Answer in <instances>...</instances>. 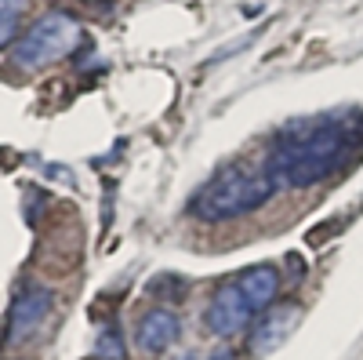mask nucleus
I'll return each mask as SVG.
<instances>
[{
	"mask_svg": "<svg viewBox=\"0 0 363 360\" xmlns=\"http://www.w3.org/2000/svg\"><path fill=\"white\" fill-rule=\"evenodd\" d=\"M356 138L359 131L349 120H338V116L291 124L272 142L265 171L277 182V190L316 186L349 164V157L356 153Z\"/></svg>",
	"mask_w": 363,
	"mask_h": 360,
	"instance_id": "f257e3e1",
	"label": "nucleus"
},
{
	"mask_svg": "<svg viewBox=\"0 0 363 360\" xmlns=\"http://www.w3.org/2000/svg\"><path fill=\"white\" fill-rule=\"evenodd\" d=\"M277 193V182L269 178L265 168H244V164H229L222 168L211 182L193 197L189 212L200 222H229L240 215H251L258 207H265Z\"/></svg>",
	"mask_w": 363,
	"mask_h": 360,
	"instance_id": "f03ea898",
	"label": "nucleus"
},
{
	"mask_svg": "<svg viewBox=\"0 0 363 360\" xmlns=\"http://www.w3.org/2000/svg\"><path fill=\"white\" fill-rule=\"evenodd\" d=\"M80 40H84V29L73 15H62V11L44 15L15 40V66L44 70L51 62H62L66 55L80 48Z\"/></svg>",
	"mask_w": 363,
	"mask_h": 360,
	"instance_id": "7ed1b4c3",
	"label": "nucleus"
},
{
	"mask_svg": "<svg viewBox=\"0 0 363 360\" xmlns=\"http://www.w3.org/2000/svg\"><path fill=\"white\" fill-rule=\"evenodd\" d=\"M51 306H55V295L40 284H29L18 291L15 298V306L8 313V346H22V342H33L40 332H44V324L51 317Z\"/></svg>",
	"mask_w": 363,
	"mask_h": 360,
	"instance_id": "20e7f679",
	"label": "nucleus"
},
{
	"mask_svg": "<svg viewBox=\"0 0 363 360\" xmlns=\"http://www.w3.org/2000/svg\"><path fill=\"white\" fill-rule=\"evenodd\" d=\"M301 320V306L298 302H287V306H277V310H265V317L255 324V332L247 339V349L255 356H269V353H277L291 335H294V327Z\"/></svg>",
	"mask_w": 363,
	"mask_h": 360,
	"instance_id": "39448f33",
	"label": "nucleus"
},
{
	"mask_svg": "<svg viewBox=\"0 0 363 360\" xmlns=\"http://www.w3.org/2000/svg\"><path fill=\"white\" fill-rule=\"evenodd\" d=\"M251 306L244 302V295H240L236 284H222L215 295H211V306H207V327L215 335H236L244 332V327L251 324Z\"/></svg>",
	"mask_w": 363,
	"mask_h": 360,
	"instance_id": "423d86ee",
	"label": "nucleus"
},
{
	"mask_svg": "<svg viewBox=\"0 0 363 360\" xmlns=\"http://www.w3.org/2000/svg\"><path fill=\"white\" fill-rule=\"evenodd\" d=\"M178 335H182L178 313L157 306V310H149V313L138 320V335H135V339H138V349H142V353H167V349L178 342Z\"/></svg>",
	"mask_w": 363,
	"mask_h": 360,
	"instance_id": "0eeeda50",
	"label": "nucleus"
},
{
	"mask_svg": "<svg viewBox=\"0 0 363 360\" xmlns=\"http://www.w3.org/2000/svg\"><path fill=\"white\" fill-rule=\"evenodd\" d=\"M233 284L240 288V295H244V302L251 306V313H265L272 306V298H277V291H280V273H277V266L262 262V266L244 269Z\"/></svg>",
	"mask_w": 363,
	"mask_h": 360,
	"instance_id": "6e6552de",
	"label": "nucleus"
},
{
	"mask_svg": "<svg viewBox=\"0 0 363 360\" xmlns=\"http://www.w3.org/2000/svg\"><path fill=\"white\" fill-rule=\"evenodd\" d=\"M29 11V0H0V48H8L18 33V18Z\"/></svg>",
	"mask_w": 363,
	"mask_h": 360,
	"instance_id": "1a4fd4ad",
	"label": "nucleus"
},
{
	"mask_svg": "<svg viewBox=\"0 0 363 360\" xmlns=\"http://www.w3.org/2000/svg\"><path fill=\"white\" fill-rule=\"evenodd\" d=\"M95 353L106 356V360H124V356H128V349H124V342H120V332H116V327H106V332L99 335Z\"/></svg>",
	"mask_w": 363,
	"mask_h": 360,
	"instance_id": "9d476101",
	"label": "nucleus"
},
{
	"mask_svg": "<svg viewBox=\"0 0 363 360\" xmlns=\"http://www.w3.org/2000/svg\"><path fill=\"white\" fill-rule=\"evenodd\" d=\"M211 360H233V353H229V349H218V353L211 356Z\"/></svg>",
	"mask_w": 363,
	"mask_h": 360,
	"instance_id": "9b49d317",
	"label": "nucleus"
},
{
	"mask_svg": "<svg viewBox=\"0 0 363 360\" xmlns=\"http://www.w3.org/2000/svg\"><path fill=\"white\" fill-rule=\"evenodd\" d=\"M84 4H113V0H84Z\"/></svg>",
	"mask_w": 363,
	"mask_h": 360,
	"instance_id": "f8f14e48",
	"label": "nucleus"
},
{
	"mask_svg": "<svg viewBox=\"0 0 363 360\" xmlns=\"http://www.w3.org/2000/svg\"><path fill=\"white\" fill-rule=\"evenodd\" d=\"M178 360H196V353H186V356H178Z\"/></svg>",
	"mask_w": 363,
	"mask_h": 360,
	"instance_id": "ddd939ff",
	"label": "nucleus"
}]
</instances>
